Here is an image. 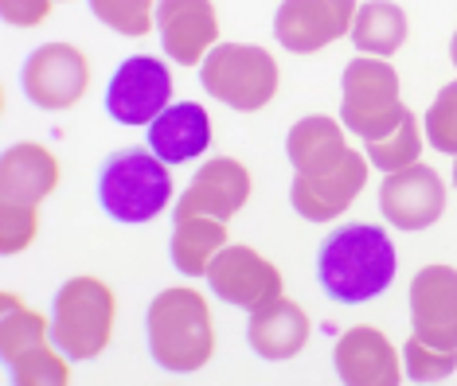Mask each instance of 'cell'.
I'll return each instance as SVG.
<instances>
[{"label":"cell","instance_id":"obj_19","mask_svg":"<svg viewBox=\"0 0 457 386\" xmlns=\"http://www.w3.org/2000/svg\"><path fill=\"white\" fill-rule=\"evenodd\" d=\"M246 343L254 348L258 359H270V363H286V359L301 356V348L309 343L305 308L286 297L254 308L251 320H246Z\"/></svg>","mask_w":457,"mask_h":386},{"label":"cell","instance_id":"obj_2","mask_svg":"<svg viewBox=\"0 0 457 386\" xmlns=\"http://www.w3.org/2000/svg\"><path fill=\"white\" fill-rule=\"evenodd\" d=\"M145 336H149V356L161 371H204L215 356V324L207 297L188 285L161 289L145 312Z\"/></svg>","mask_w":457,"mask_h":386},{"label":"cell","instance_id":"obj_14","mask_svg":"<svg viewBox=\"0 0 457 386\" xmlns=\"http://www.w3.org/2000/svg\"><path fill=\"white\" fill-rule=\"evenodd\" d=\"M368 168L371 160L363 152H352L337 164L332 172H320V176H301L294 172V187H289V203L301 218L309 223H332L356 203V195L363 192L368 184Z\"/></svg>","mask_w":457,"mask_h":386},{"label":"cell","instance_id":"obj_28","mask_svg":"<svg viewBox=\"0 0 457 386\" xmlns=\"http://www.w3.org/2000/svg\"><path fill=\"white\" fill-rule=\"evenodd\" d=\"M55 0H0V12L12 28H39L51 16Z\"/></svg>","mask_w":457,"mask_h":386},{"label":"cell","instance_id":"obj_4","mask_svg":"<svg viewBox=\"0 0 457 386\" xmlns=\"http://www.w3.org/2000/svg\"><path fill=\"white\" fill-rule=\"evenodd\" d=\"M172 200L169 164L153 149H121L98 168V207L113 223L141 226L153 223Z\"/></svg>","mask_w":457,"mask_h":386},{"label":"cell","instance_id":"obj_22","mask_svg":"<svg viewBox=\"0 0 457 386\" xmlns=\"http://www.w3.org/2000/svg\"><path fill=\"white\" fill-rule=\"evenodd\" d=\"M223 246H227V218L184 215V218H176L169 254H172V266L184 277H207V266L215 262V254Z\"/></svg>","mask_w":457,"mask_h":386},{"label":"cell","instance_id":"obj_23","mask_svg":"<svg viewBox=\"0 0 457 386\" xmlns=\"http://www.w3.org/2000/svg\"><path fill=\"white\" fill-rule=\"evenodd\" d=\"M407 12H403L395 0H368V4L356 8V20H352V44H356L360 55H376V59H391L395 51L407 44Z\"/></svg>","mask_w":457,"mask_h":386},{"label":"cell","instance_id":"obj_15","mask_svg":"<svg viewBox=\"0 0 457 386\" xmlns=\"http://www.w3.org/2000/svg\"><path fill=\"white\" fill-rule=\"evenodd\" d=\"M411 328L434 348L457 351V269L426 266L411 281Z\"/></svg>","mask_w":457,"mask_h":386},{"label":"cell","instance_id":"obj_1","mask_svg":"<svg viewBox=\"0 0 457 386\" xmlns=\"http://www.w3.org/2000/svg\"><path fill=\"white\" fill-rule=\"evenodd\" d=\"M395 266L399 258L387 231L371 223H345L317 246V281L337 305H363L387 293Z\"/></svg>","mask_w":457,"mask_h":386},{"label":"cell","instance_id":"obj_27","mask_svg":"<svg viewBox=\"0 0 457 386\" xmlns=\"http://www.w3.org/2000/svg\"><path fill=\"white\" fill-rule=\"evenodd\" d=\"M422 133L438 152L457 156V82H445V86L438 90L434 106L426 110Z\"/></svg>","mask_w":457,"mask_h":386},{"label":"cell","instance_id":"obj_7","mask_svg":"<svg viewBox=\"0 0 457 386\" xmlns=\"http://www.w3.org/2000/svg\"><path fill=\"white\" fill-rule=\"evenodd\" d=\"M399 70L387 59L356 55L340 78V125L363 141H379L407 118L399 98Z\"/></svg>","mask_w":457,"mask_h":386},{"label":"cell","instance_id":"obj_26","mask_svg":"<svg viewBox=\"0 0 457 386\" xmlns=\"http://www.w3.org/2000/svg\"><path fill=\"white\" fill-rule=\"evenodd\" d=\"M403 371H407L411 382H442L457 371V351L434 348V343H426L411 332V340L403 343Z\"/></svg>","mask_w":457,"mask_h":386},{"label":"cell","instance_id":"obj_21","mask_svg":"<svg viewBox=\"0 0 457 386\" xmlns=\"http://www.w3.org/2000/svg\"><path fill=\"white\" fill-rule=\"evenodd\" d=\"M286 156H289V164H294V172H301V176L332 172L348 156L345 125L325 118V113L301 118L286 137Z\"/></svg>","mask_w":457,"mask_h":386},{"label":"cell","instance_id":"obj_10","mask_svg":"<svg viewBox=\"0 0 457 386\" xmlns=\"http://www.w3.org/2000/svg\"><path fill=\"white\" fill-rule=\"evenodd\" d=\"M172 106V70L157 55H129L106 86V113L118 125H153Z\"/></svg>","mask_w":457,"mask_h":386},{"label":"cell","instance_id":"obj_11","mask_svg":"<svg viewBox=\"0 0 457 386\" xmlns=\"http://www.w3.org/2000/svg\"><path fill=\"white\" fill-rule=\"evenodd\" d=\"M207 285L212 293L223 300V305H235V308H262L270 300L282 297V274L278 266L262 258L254 246H231L227 242L215 262L207 266Z\"/></svg>","mask_w":457,"mask_h":386},{"label":"cell","instance_id":"obj_18","mask_svg":"<svg viewBox=\"0 0 457 386\" xmlns=\"http://www.w3.org/2000/svg\"><path fill=\"white\" fill-rule=\"evenodd\" d=\"M340 382L348 386H399L403 382V363L395 356L391 340L379 328L356 324L337 340L332 351Z\"/></svg>","mask_w":457,"mask_h":386},{"label":"cell","instance_id":"obj_24","mask_svg":"<svg viewBox=\"0 0 457 386\" xmlns=\"http://www.w3.org/2000/svg\"><path fill=\"white\" fill-rule=\"evenodd\" d=\"M422 137H426V133L419 129V118L407 110V118L395 125L387 137L363 141V144H368V152H363V156H368L371 168H379V172H403V168H411V164H419Z\"/></svg>","mask_w":457,"mask_h":386},{"label":"cell","instance_id":"obj_16","mask_svg":"<svg viewBox=\"0 0 457 386\" xmlns=\"http://www.w3.org/2000/svg\"><path fill=\"white\" fill-rule=\"evenodd\" d=\"M157 36L164 55L180 67H195L220 44V16L212 0H161Z\"/></svg>","mask_w":457,"mask_h":386},{"label":"cell","instance_id":"obj_6","mask_svg":"<svg viewBox=\"0 0 457 386\" xmlns=\"http://www.w3.org/2000/svg\"><path fill=\"white\" fill-rule=\"evenodd\" d=\"M47 320L36 308L20 305L12 293H0V359L16 386H67V356L55 351Z\"/></svg>","mask_w":457,"mask_h":386},{"label":"cell","instance_id":"obj_20","mask_svg":"<svg viewBox=\"0 0 457 386\" xmlns=\"http://www.w3.org/2000/svg\"><path fill=\"white\" fill-rule=\"evenodd\" d=\"M145 133H149V149L164 164H184L207 152V144H212V118H207L200 102H172Z\"/></svg>","mask_w":457,"mask_h":386},{"label":"cell","instance_id":"obj_5","mask_svg":"<svg viewBox=\"0 0 457 386\" xmlns=\"http://www.w3.org/2000/svg\"><path fill=\"white\" fill-rule=\"evenodd\" d=\"M113 289L102 277L79 274L59 285L51 300V340L67 359H98L113 336Z\"/></svg>","mask_w":457,"mask_h":386},{"label":"cell","instance_id":"obj_13","mask_svg":"<svg viewBox=\"0 0 457 386\" xmlns=\"http://www.w3.org/2000/svg\"><path fill=\"white\" fill-rule=\"evenodd\" d=\"M379 211L399 231H426L445 215V184L430 164L387 172L379 184Z\"/></svg>","mask_w":457,"mask_h":386},{"label":"cell","instance_id":"obj_25","mask_svg":"<svg viewBox=\"0 0 457 386\" xmlns=\"http://www.w3.org/2000/svg\"><path fill=\"white\" fill-rule=\"evenodd\" d=\"M87 4L98 24H106L110 31H118L126 39H141L157 24L161 0H87Z\"/></svg>","mask_w":457,"mask_h":386},{"label":"cell","instance_id":"obj_17","mask_svg":"<svg viewBox=\"0 0 457 386\" xmlns=\"http://www.w3.org/2000/svg\"><path fill=\"white\" fill-rule=\"evenodd\" d=\"M251 200V172L235 156H215L204 160L200 172L192 176L188 192L176 203V218L184 215H215V218H235Z\"/></svg>","mask_w":457,"mask_h":386},{"label":"cell","instance_id":"obj_12","mask_svg":"<svg viewBox=\"0 0 457 386\" xmlns=\"http://www.w3.org/2000/svg\"><path fill=\"white\" fill-rule=\"evenodd\" d=\"M360 0H282L274 16L278 44L294 55H313L352 31Z\"/></svg>","mask_w":457,"mask_h":386},{"label":"cell","instance_id":"obj_3","mask_svg":"<svg viewBox=\"0 0 457 386\" xmlns=\"http://www.w3.org/2000/svg\"><path fill=\"white\" fill-rule=\"evenodd\" d=\"M59 187V160L47 144H12L0 160V254H20L39 234V203Z\"/></svg>","mask_w":457,"mask_h":386},{"label":"cell","instance_id":"obj_30","mask_svg":"<svg viewBox=\"0 0 457 386\" xmlns=\"http://www.w3.org/2000/svg\"><path fill=\"white\" fill-rule=\"evenodd\" d=\"M453 187H457V160H453Z\"/></svg>","mask_w":457,"mask_h":386},{"label":"cell","instance_id":"obj_8","mask_svg":"<svg viewBox=\"0 0 457 386\" xmlns=\"http://www.w3.org/2000/svg\"><path fill=\"white\" fill-rule=\"evenodd\" d=\"M200 82L212 98L238 113H258L278 94V62L266 47L254 44H215L200 62Z\"/></svg>","mask_w":457,"mask_h":386},{"label":"cell","instance_id":"obj_9","mask_svg":"<svg viewBox=\"0 0 457 386\" xmlns=\"http://www.w3.org/2000/svg\"><path fill=\"white\" fill-rule=\"evenodd\" d=\"M20 86L39 110H75L90 90V59L75 44H44L24 59Z\"/></svg>","mask_w":457,"mask_h":386},{"label":"cell","instance_id":"obj_29","mask_svg":"<svg viewBox=\"0 0 457 386\" xmlns=\"http://www.w3.org/2000/svg\"><path fill=\"white\" fill-rule=\"evenodd\" d=\"M450 59H453V67H457V31H453V39H450Z\"/></svg>","mask_w":457,"mask_h":386}]
</instances>
